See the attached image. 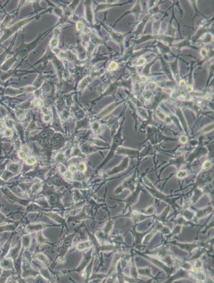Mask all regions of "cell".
Listing matches in <instances>:
<instances>
[{
    "label": "cell",
    "mask_w": 214,
    "mask_h": 283,
    "mask_svg": "<svg viewBox=\"0 0 214 283\" xmlns=\"http://www.w3.org/2000/svg\"><path fill=\"white\" fill-rule=\"evenodd\" d=\"M187 171H179L176 174V177L178 178H183L187 175Z\"/></svg>",
    "instance_id": "24"
},
{
    "label": "cell",
    "mask_w": 214,
    "mask_h": 283,
    "mask_svg": "<svg viewBox=\"0 0 214 283\" xmlns=\"http://www.w3.org/2000/svg\"><path fill=\"white\" fill-rule=\"evenodd\" d=\"M143 181L144 183H146L145 187L152 196L157 199H159L160 200H162L163 201L168 203V204L171 205L174 209L179 208V206L176 203V201L179 199V197L174 199V198H171L170 196L166 195L165 194H164L160 191L158 190L151 183V181L146 177H143Z\"/></svg>",
    "instance_id": "1"
},
{
    "label": "cell",
    "mask_w": 214,
    "mask_h": 283,
    "mask_svg": "<svg viewBox=\"0 0 214 283\" xmlns=\"http://www.w3.org/2000/svg\"><path fill=\"white\" fill-rule=\"evenodd\" d=\"M69 172H71V173H74L76 172V171H77V167L75 165H71V166L69 167Z\"/></svg>",
    "instance_id": "31"
},
{
    "label": "cell",
    "mask_w": 214,
    "mask_h": 283,
    "mask_svg": "<svg viewBox=\"0 0 214 283\" xmlns=\"http://www.w3.org/2000/svg\"><path fill=\"white\" fill-rule=\"evenodd\" d=\"M183 215H185V217L188 219H190L191 218H192L193 217V213L191 211H189L188 210H185V211H184L183 212Z\"/></svg>",
    "instance_id": "25"
},
{
    "label": "cell",
    "mask_w": 214,
    "mask_h": 283,
    "mask_svg": "<svg viewBox=\"0 0 214 283\" xmlns=\"http://www.w3.org/2000/svg\"><path fill=\"white\" fill-rule=\"evenodd\" d=\"M195 267H197V268H200L201 267H202V264L200 261H198L197 262L196 264H195Z\"/></svg>",
    "instance_id": "36"
},
{
    "label": "cell",
    "mask_w": 214,
    "mask_h": 283,
    "mask_svg": "<svg viewBox=\"0 0 214 283\" xmlns=\"http://www.w3.org/2000/svg\"><path fill=\"white\" fill-rule=\"evenodd\" d=\"M117 67H118V65H117L116 63H115V62H112L111 64L109 66V69L110 70H114V69H116Z\"/></svg>",
    "instance_id": "30"
},
{
    "label": "cell",
    "mask_w": 214,
    "mask_h": 283,
    "mask_svg": "<svg viewBox=\"0 0 214 283\" xmlns=\"http://www.w3.org/2000/svg\"><path fill=\"white\" fill-rule=\"evenodd\" d=\"M139 254H140L141 256H143L145 258L148 259L150 261L152 262L153 264H155L156 266L159 267L161 269H162L164 270V271H165V272L167 273V275H169L170 274H171V268L166 266V265H165V264H163L162 262L158 260V259H155V258H152V257L146 256V255H144L142 253H139Z\"/></svg>",
    "instance_id": "8"
},
{
    "label": "cell",
    "mask_w": 214,
    "mask_h": 283,
    "mask_svg": "<svg viewBox=\"0 0 214 283\" xmlns=\"http://www.w3.org/2000/svg\"><path fill=\"white\" fill-rule=\"evenodd\" d=\"M64 176L67 180H70L72 178V173L71 172H66L64 174Z\"/></svg>",
    "instance_id": "32"
},
{
    "label": "cell",
    "mask_w": 214,
    "mask_h": 283,
    "mask_svg": "<svg viewBox=\"0 0 214 283\" xmlns=\"http://www.w3.org/2000/svg\"><path fill=\"white\" fill-rule=\"evenodd\" d=\"M138 273L144 276H147L153 278V276L151 274V268L150 267H147L144 269H138Z\"/></svg>",
    "instance_id": "19"
},
{
    "label": "cell",
    "mask_w": 214,
    "mask_h": 283,
    "mask_svg": "<svg viewBox=\"0 0 214 283\" xmlns=\"http://www.w3.org/2000/svg\"><path fill=\"white\" fill-rule=\"evenodd\" d=\"M197 219L199 218L203 217L205 215H208L209 213L213 212V207L211 206H209L206 207L205 209H201V210H197Z\"/></svg>",
    "instance_id": "13"
},
{
    "label": "cell",
    "mask_w": 214,
    "mask_h": 283,
    "mask_svg": "<svg viewBox=\"0 0 214 283\" xmlns=\"http://www.w3.org/2000/svg\"><path fill=\"white\" fill-rule=\"evenodd\" d=\"M26 162L27 164L33 165L36 162V160L33 157H28L26 159Z\"/></svg>",
    "instance_id": "27"
},
{
    "label": "cell",
    "mask_w": 214,
    "mask_h": 283,
    "mask_svg": "<svg viewBox=\"0 0 214 283\" xmlns=\"http://www.w3.org/2000/svg\"><path fill=\"white\" fill-rule=\"evenodd\" d=\"M79 169L82 172H84L86 170V165L85 164L82 163L79 164Z\"/></svg>",
    "instance_id": "34"
},
{
    "label": "cell",
    "mask_w": 214,
    "mask_h": 283,
    "mask_svg": "<svg viewBox=\"0 0 214 283\" xmlns=\"http://www.w3.org/2000/svg\"><path fill=\"white\" fill-rule=\"evenodd\" d=\"M2 222V221L0 220V222Z\"/></svg>",
    "instance_id": "37"
},
{
    "label": "cell",
    "mask_w": 214,
    "mask_h": 283,
    "mask_svg": "<svg viewBox=\"0 0 214 283\" xmlns=\"http://www.w3.org/2000/svg\"><path fill=\"white\" fill-rule=\"evenodd\" d=\"M169 164L167 166H165L164 167V169H165L166 167H167V166L171 165H174V166H176L177 169L179 170L181 169V166L185 164L187 161H185V160L184 156L183 155V154H181L179 156L174 158V159L169 160Z\"/></svg>",
    "instance_id": "9"
},
{
    "label": "cell",
    "mask_w": 214,
    "mask_h": 283,
    "mask_svg": "<svg viewBox=\"0 0 214 283\" xmlns=\"http://www.w3.org/2000/svg\"><path fill=\"white\" fill-rule=\"evenodd\" d=\"M130 274H131L132 277H133L134 279H137V278H138L137 271H136V268L133 258L132 259V263H131V266H130Z\"/></svg>",
    "instance_id": "21"
},
{
    "label": "cell",
    "mask_w": 214,
    "mask_h": 283,
    "mask_svg": "<svg viewBox=\"0 0 214 283\" xmlns=\"http://www.w3.org/2000/svg\"><path fill=\"white\" fill-rule=\"evenodd\" d=\"M154 154V150L152 146V144H150L148 146L145 147L142 151H140V154L138 158V161H141L142 159L145 157L149 155H152Z\"/></svg>",
    "instance_id": "11"
},
{
    "label": "cell",
    "mask_w": 214,
    "mask_h": 283,
    "mask_svg": "<svg viewBox=\"0 0 214 283\" xmlns=\"http://www.w3.org/2000/svg\"><path fill=\"white\" fill-rule=\"evenodd\" d=\"M117 106V105L116 104H114L111 105L110 106H109L107 107L106 109H104L103 111L99 115L98 117H99V118H101V117L106 116V115L108 114L111 111H112L115 108V107Z\"/></svg>",
    "instance_id": "17"
},
{
    "label": "cell",
    "mask_w": 214,
    "mask_h": 283,
    "mask_svg": "<svg viewBox=\"0 0 214 283\" xmlns=\"http://www.w3.org/2000/svg\"><path fill=\"white\" fill-rule=\"evenodd\" d=\"M203 136H201L199 138V143L198 146L190 154L189 157L187 158V162L190 163L192 162L195 159H199L204 155H206L208 154V151L207 148L203 144Z\"/></svg>",
    "instance_id": "4"
},
{
    "label": "cell",
    "mask_w": 214,
    "mask_h": 283,
    "mask_svg": "<svg viewBox=\"0 0 214 283\" xmlns=\"http://www.w3.org/2000/svg\"><path fill=\"white\" fill-rule=\"evenodd\" d=\"M18 156L22 159H24L26 157V154L23 151H20L18 152Z\"/></svg>",
    "instance_id": "33"
},
{
    "label": "cell",
    "mask_w": 214,
    "mask_h": 283,
    "mask_svg": "<svg viewBox=\"0 0 214 283\" xmlns=\"http://www.w3.org/2000/svg\"><path fill=\"white\" fill-rule=\"evenodd\" d=\"M129 162H130V158L126 156L122 160L119 165L115 167L114 169H112L109 172V175L117 174L119 172L125 171L126 169H128V167L129 166Z\"/></svg>",
    "instance_id": "7"
},
{
    "label": "cell",
    "mask_w": 214,
    "mask_h": 283,
    "mask_svg": "<svg viewBox=\"0 0 214 283\" xmlns=\"http://www.w3.org/2000/svg\"><path fill=\"white\" fill-rule=\"evenodd\" d=\"M142 191V189L141 186L138 185L136 187L135 190L132 192L130 195H129L127 197V198L124 200H120V201H123L126 203V207L124 209V211L128 209V207H130V206L136 203L138 201L139 196L140 194V192Z\"/></svg>",
    "instance_id": "5"
},
{
    "label": "cell",
    "mask_w": 214,
    "mask_h": 283,
    "mask_svg": "<svg viewBox=\"0 0 214 283\" xmlns=\"http://www.w3.org/2000/svg\"><path fill=\"white\" fill-rule=\"evenodd\" d=\"M147 139L151 142L152 144H159L164 140H171V141H177V139H173L164 136L158 129L153 128H149L147 129Z\"/></svg>",
    "instance_id": "2"
},
{
    "label": "cell",
    "mask_w": 214,
    "mask_h": 283,
    "mask_svg": "<svg viewBox=\"0 0 214 283\" xmlns=\"http://www.w3.org/2000/svg\"><path fill=\"white\" fill-rule=\"evenodd\" d=\"M151 230V229L149 231H148L146 232H138L136 231L135 228L134 227L132 232H133L134 236L135 237L136 245H140L142 240L143 239L144 237H145V235L147 234L149 232H150Z\"/></svg>",
    "instance_id": "12"
},
{
    "label": "cell",
    "mask_w": 214,
    "mask_h": 283,
    "mask_svg": "<svg viewBox=\"0 0 214 283\" xmlns=\"http://www.w3.org/2000/svg\"><path fill=\"white\" fill-rule=\"evenodd\" d=\"M214 130V123H212L210 125H207L205 127L202 128L198 134H206L210 131Z\"/></svg>",
    "instance_id": "22"
},
{
    "label": "cell",
    "mask_w": 214,
    "mask_h": 283,
    "mask_svg": "<svg viewBox=\"0 0 214 283\" xmlns=\"http://www.w3.org/2000/svg\"><path fill=\"white\" fill-rule=\"evenodd\" d=\"M92 245V243L90 242H85L80 243H79L78 245L77 246V248L79 249V250H83L85 249H87L89 248H91Z\"/></svg>",
    "instance_id": "20"
},
{
    "label": "cell",
    "mask_w": 214,
    "mask_h": 283,
    "mask_svg": "<svg viewBox=\"0 0 214 283\" xmlns=\"http://www.w3.org/2000/svg\"><path fill=\"white\" fill-rule=\"evenodd\" d=\"M190 223L191 222H190L185 220V219H184L183 217L179 218V219H177L176 220L174 221L175 224L178 223V224H182V225H191V223Z\"/></svg>",
    "instance_id": "23"
},
{
    "label": "cell",
    "mask_w": 214,
    "mask_h": 283,
    "mask_svg": "<svg viewBox=\"0 0 214 283\" xmlns=\"http://www.w3.org/2000/svg\"><path fill=\"white\" fill-rule=\"evenodd\" d=\"M181 278H188L187 272L186 271L182 269L180 270L177 274H176V275H174L167 282H171L174 280H176L177 279Z\"/></svg>",
    "instance_id": "15"
},
{
    "label": "cell",
    "mask_w": 214,
    "mask_h": 283,
    "mask_svg": "<svg viewBox=\"0 0 214 283\" xmlns=\"http://www.w3.org/2000/svg\"><path fill=\"white\" fill-rule=\"evenodd\" d=\"M127 217H130L132 218L134 223H138V222H140L141 221H143L146 219V218H149L151 216H148V215H145L141 214L140 213L138 212L137 211H130V212L128 214Z\"/></svg>",
    "instance_id": "10"
},
{
    "label": "cell",
    "mask_w": 214,
    "mask_h": 283,
    "mask_svg": "<svg viewBox=\"0 0 214 283\" xmlns=\"http://www.w3.org/2000/svg\"><path fill=\"white\" fill-rule=\"evenodd\" d=\"M179 142H181L182 143V144H185L187 143V137L186 136H181L180 137H179Z\"/></svg>",
    "instance_id": "29"
},
{
    "label": "cell",
    "mask_w": 214,
    "mask_h": 283,
    "mask_svg": "<svg viewBox=\"0 0 214 283\" xmlns=\"http://www.w3.org/2000/svg\"><path fill=\"white\" fill-rule=\"evenodd\" d=\"M140 151L130 148L119 146L116 150V153L119 155L127 156L131 159H138Z\"/></svg>",
    "instance_id": "6"
},
{
    "label": "cell",
    "mask_w": 214,
    "mask_h": 283,
    "mask_svg": "<svg viewBox=\"0 0 214 283\" xmlns=\"http://www.w3.org/2000/svg\"><path fill=\"white\" fill-rule=\"evenodd\" d=\"M176 244L181 248L182 249L189 251L190 253H191V252L193 249L197 247L199 245L198 243L196 242L194 243L193 244H180V243H176Z\"/></svg>",
    "instance_id": "14"
},
{
    "label": "cell",
    "mask_w": 214,
    "mask_h": 283,
    "mask_svg": "<svg viewBox=\"0 0 214 283\" xmlns=\"http://www.w3.org/2000/svg\"><path fill=\"white\" fill-rule=\"evenodd\" d=\"M154 210H155V207L152 206V207H149L145 211H142V212H143L144 213H145V214H146V215H149V214L151 215L154 212Z\"/></svg>",
    "instance_id": "26"
},
{
    "label": "cell",
    "mask_w": 214,
    "mask_h": 283,
    "mask_svg": "<svg viewBox=\"0 0 214 283\" xmlns=\"http://www.w3.org/2000/svg\"><path fill=\"white\" fill-rule=\"evenodd\" d=\"M202 194H203V193L202 192V191H201L200 189H199V188H196L194 194H193V196L192 198V199H191V202L192 203H197L199 199L200 198L201 196L202 195Z\"/></svg>",
    "instance_id": "18"
},
{
    "label": "cell",
    "mask_w": 214,
    "mask_h": 283,
    "mask_svg": "<svg viewBox=\"0 0 214 283\" xmlns=\"http://www.w3.org/2000/svg\"><path fill=\"white\" fill-rule=\"evenodd\" d=\"M12 131L10 129H8L6 131V136H10L12 135Z\"/></svg>",
    "instance_id": "35"
},
{
    "label": "cell",
    "mask_w": 214,
    "mask_h": 283,
    "mask_svg": "<svg viewBox=\"0 0 214 283\" xmlns=\"http://www.w3.org/2000/svg\"><path fill=\"white\" fill-rule=\"evenodd\" d=\"M211 165V162L210 161H207L203 163V165L202 166V169H207L210 167Z\"/></svg>",
    "instance_id": "28"
},
{
    "label": "cell",
    "mask_w": 214,
    "mask_h": 283,
    "mask_svg": "<svg viewBox=\"0 0 214 283\" xmlns=\"http://www.w3.org/2000/svg\"><path fill=\"white\" fill-rule=\"evenodd\" d=\"M137 169H136L134 174L132 176L124 180L122 182L121 185L119 186L117 188L116 191H115V193L119 194L122 193V191L124 189H129L131 192H133L135 190L136 183V174Z\"/></svg>",
    "instance_id": "3"
},
{
    "label": "cell",
    "mask_w": 214,
    "mask_h": 283,
    "mask_svg": "<svg viewBox=\"0 0 214 283\" xmlns=\"http://www.w3.org/2000/svg\"><path fill=\"white\" fill-rule=\"evenodd\" d=\"M169 210H170V207L169 206H168L160 215L156 216V218L163 223H165L166 222V217L169 212Z\"/></svg>",
    "instance_id": "16"
}]
</instances>
